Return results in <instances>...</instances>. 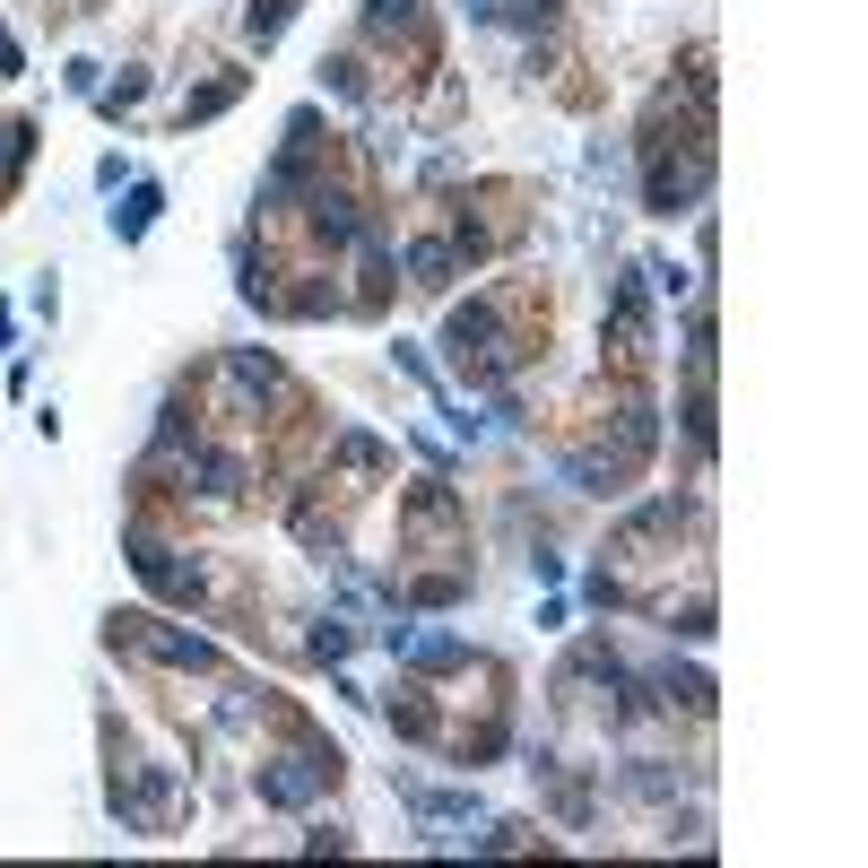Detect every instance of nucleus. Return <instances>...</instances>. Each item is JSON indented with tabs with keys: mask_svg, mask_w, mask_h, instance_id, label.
<instances>
[{
	"mask_svg": "<svg viewBox=\"0 0 868 868\" xmlns=\"http://www.w3.org/2000/svg\"><path fill=\"white\" fill-rule=\"evenodd\" d=\"M313 782H321V765H313V756H296L287 773H261V799H278V808H296V799H313Z\"/></svg>",
	"mask_w": 868,
	"mask_h": 868,
	"instance_id": "1",
	"label": "nucleus"
},
{
	"mask_svg": "<svg viewBox=\"0 0 868 868\" xmlns=\"http://www.w3.org/2000/svg\"><path fill=\"white\" fill-rule=\"evenodd\" d=\"M313 226H321L330 244H357V208L339 201V192H313Z\"/></svg>",
	"mask_w": 868,
	"mask_h": 868,
	"instance_id": "2",
	"label": "nucleus"
},
{
	"mask_svg": "<svg viewBox=\"0 0 868 868\" xmlns=\"http://www.w3.org/2000/svg\"><path fill=\"white\" fill-rule=\"evenodd\" d=\"M156 217V183H140V192H131V208H122V217H113V226H122V235H140V226H149Z\"/></svg>",
	"mask_w": 868,
	"mask_h": 868,
	"instance_id": "3",
	"label": "nucleus"
},
{
	"mask_svg": "<svg viewBox=\"0 0 868 868\" xmlns=\"http://www.w3.org/2000/svg\"><path fill=\"white\" fill-rule=\"evenodd\" d=\"M417 18V0H374V27H409Z\"/></svg>",
	"mask_w": 868,
	"mask_h": 868,
	"instance_id": "4",
	"label": "nucleus"
}]
</instances>
